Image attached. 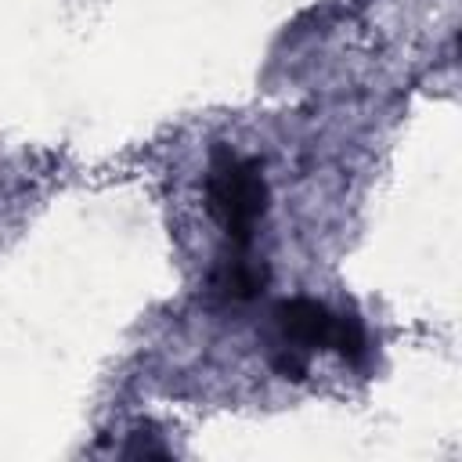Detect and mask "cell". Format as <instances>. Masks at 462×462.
Wrapping results in <instances>:
<instances>
[{"mask_svg":"<svg viewBox=\"0 0 462 462\" xmlns=\"http://www.w3.org/2000/svg\"><path fill=\"white\" fill-rule=\"evenodd\" d=\"M206 206L209 217L224 227L227 242L235 249H245L253 242V227L267 213L263 166L256 159H242L227 148H217L206 173Z\"/></svg>","mask_w":462,"mask_h":462,"instance_id":"6da1fadb","label":"cell"},{"mask_svg":"<svg viewBox=\"0 0 462 462\" xmlns=\"http://www.w3.org/2000/svg\"><path fill=\"white\" fill-rule=\"evenodd\" d=\"M336 318L325 303L310 296H292L274 307V328L278 343L300 346V350H332L336 339Z\"/></svg>","mask_w":462,"mask_h":462,"instance_id":"7a4b0ae2","label":"cell"},{"mask_svg":"<svg viewBox=\"0 0 462 462\" xmlns=\"http://www.w3.org/2000/svg\"><path fill=\"white\" fill-rule=\"evenodd\" d=\"M267 278H271L267 263H263V260H253V256H245V253L238 249L235 256H224V260L213 267V274H209V292L220 296L224 303H249V300H256V296L267 289Z\"/></svg>","mask_w":462,"mask_h":462,"instance_id":"3957f363","label":"cell"},{"mask_svg":"<svg viewBox=\"0 0 462 462\" xmlns=\"http://www.w3.org/2000/svg\"><path fill=\"white\" fill-rule=\"evenodd\" d=\"M332 350H336L346 365H354V368H361V365L368 361V336H365V325H361L357 314H339V318H336Z\"/></svg>","mask_w":462,"mask_h":462,"instance_id":"277c9868","label":"cell"},{"mask_svg":"<svg viewBox=\"0 0 462 462\" xmlns=\"http://www.w3.org/2000/svg\"><path fill=\"white\" fill-rule=\"evenodd\" d=\"M271 365H274V372L285 375V379H303V375H307V350L289 346V343H278V350L271 354Z\"/></svg>","mask_w":462,"mask_h":462,"instance_id":"5b68a950","label":"cell"}]
</instances>
